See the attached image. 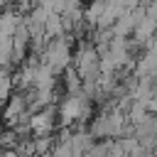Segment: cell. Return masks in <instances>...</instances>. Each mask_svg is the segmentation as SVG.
Masks as SVG:
<instances>
[{
    "label": "cell",
    "instance_id": "obj_1",
    "mask_svg": "<svg viewBox=\"0 0 157 157\" xmlns=\"http://www.w3.org/2000/svg\"><path fill=\"white\" fill-rule=\"evenodd\" d=\"M105 5H108V2H91V5H86V25H88L91 32L98 27L101 17L105 15Z\"/></svg>",
    "mask_w": 157,
    "mask_h": 157
},
{
    "label": "cell",
    "instance_id": "obj_2",
    "mask_svg": "<svg viewBox=\"0 0 157 157\" xmlns=\"http://www.w3.org/2000/svg\"><path fill=\"white\" fill-rule=\"evenodd\" d=\"M0 145H2V150H17V145H20L17 132L12 128H5L2 130V137H0Z\"/></svg>",
    "mask_w": 157,
    "mask_h": 157
},
{
    "label": "cell",
    "instance_id": "obj_3",
    "mask_svg": "<svg viewBox=\"0 0 157 157\" xmlns=\"http://www.w3.org/2000/svg\"><path fill=\"white\" fill-rule=\"evenodd\" d=\"M2 157H20L17 150H2Z\"/></svg>",
    "mask_w": 157,
    "mask_h": 157
}]
</instances>
